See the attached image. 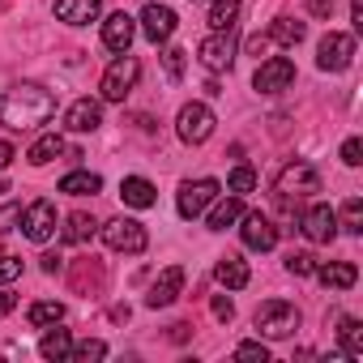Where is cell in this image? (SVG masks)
Here are the masks:
<instances>
[{
	"instance_id": "38",
	"label": "cell",
	"mask_w": 363,
	"mask_h": 363,
	"mask_svg": "<svg viewBox=\"0 0 363 363\" xmlns=\"http://www.w3.org/2000/svg\"><path fill=\"white\" fill-rule=\"evenodd\" d=\"M342 162H346V167H359V162H363V141H359V137H350V141L342 145Z\"/></svg>"
},
{
	"instance_id": "7",
	"label": "cell",
	"mask_w": 363,
	"mask_h": 363,
	"mask_svg": "<svg viewBox=\"0 0 363 363\" xmlns=\"http://www.w3.org/2000/svg\"><path fill=\"white\" fill-rule=\"evenodd\" d=\"M350 60H354V35L329 30L316 48V69L320 73H342V69H350Z\"/></svg>"
},
{
	"instance_id": "46",
	"label": "cell",
	"mask_w": 363,
	"mask_h": 363,
	"mask_svg": "<svg viewBox=\"0 0 363 363\" xmlns=\"http://www.w3.org/2000/svg\"><path fill=\"white\" fill-rule=\"evenodd\" d=\"M13 303H18V299H13V291H0V316L13 312Z\"/></svg>"
},
{
	"instance_id": "17",
	"label": "cell",
	"mask_w": 363,
	"mask_h": 363,
	"mask_svg": "<svg viewBox=\"0 0 363 363\" xmlns=\"http://www.w3.org/2000/svg\"><path fill=\"white\" fill-rule=\"evenodd\" d=\"M133 35H137V22H133L124 9H120V13H111V18L103 22V48H107V52H128Z\"/></svg>"
},
{
	"instance_id": "20",
	"label": "cell",
	"mask_w": 363,
	"mask_h": 363,
	"mask_svg": "<svg viewBox=\"0 0 363 363\" xmlns=\"http://www.w3.org/2000/svg\"><path fill=\"white\" fill-rule=\"evenodd\" d=\"M120 197H124V206H133V210H150L158 197H154V184L150 179H141V175H128L124 184H120Z\"/></svg>"
},
{
	"instance_id": "16",
	"label": "cell",
	"mask_w": 363,
	"mask_h": 363,
	"mask_svg": "<svg viewBox=\"0 0 363 363\" xmlns=\"http://www.w3.org/2000/svg\"><path fill=\"white\" fill-rule=\"evenodd\" d=\"M103 124V103L99 99H77L69 111H65V128L69 133H94Z\"/></svg>"
},
{
	"instance_id": "33",
	"label": "cell",
	"mask_w": 363,
	"mask_h": 363,
	"mask_svg": "<svg viewBox=\"0 0 363 363\" xmlns=\"http://www.w3.org/2000/svg\"><path fill=\"white\" fill-rule=\"evenodd\" d=\"M227 189H231L235 197L252 193V189H257V171H252V167H235V171H231V179H227Z\"/></svg>"
},
{
	"instance_id": "5",
	"label": "cell",
	"mask_w": 363,
	"mask_h": 363,
	"mask_svg": "<svg viewBox=\"0 0 363 363\" xmlns=\"http://www.w3.org/2000/svg\"><path fill=\"white\" fill-rule=\"evenodd\" d=\"M218 193H223L218 179H189V184H179V197H175L179 218H189V223H193V218H201Z\"/></svg>"
},
{
	"instance_id": "41",
	"label": "cell",
	"mask_w": 363,
	"mask_h": 363,
	"mask_svg": "<svg viewBox=\"0 0 363 363\" xmlns=\"http://www.w3.org/2000/svg\"><path fill=\"white\" fill-rule=\"evenodd\" d=\"M13 223H22V206H5V210H0V231H9Z\"/></svg>"
},
{
	"instance_id": "42",
	"label": "cell",
	"mask_w": 363,
	"mask_h": 363,
	"mask_svg": "<svg viewBox=\"0 0 363 363\" xmlns=\"http://www.w3.org/2000/svg\"><path fill=\"white\" fill-rule=\"evenodd\" d=\"M308 13L312 18H329L333 13V0H308Z\"/></svg>"
},
{
	"instance_id": "26",
	"label": "cell",
	"mask_w": 363,
	"mask_h": 363,
	"mask_svg": "<svg viewBox=\"0 0 363 363\" xmlns=\"http://www.w3.org/2000/svg\"><path fill=\"white\" fill-rule=\"evenodd\" d=\"M303 35H308V26L295 18H274V26H269V43H282V48L303 43Z\"/></svg>"
},
{
	"instance_id": "10",
	"label": "cell",
	"mask_w": 363,
	"mask_h": 363,
	"mask_svg": "<svg viewBox=\"0 0 363 363\" xmlns=\"http://www.w3.org/2000/svg\"><path fill=\"white\" fill-rule=\"evenodd\" d=\"M240 223H244V227H240V235H244V244H248L252 252H269V248L278 244V227H274L261 210H244V214H240Z\"/></svg>"
},
{
	"instance_id": "3",
	"label": "cell",
	"mask_w": 363,
	"mask_h": 363,
	"mask_svg": "<svg viewBox=\"0 0 363 363\" xmlns=\"http://www.w3.org/2000/svg\"><path fill=\"white\" fill-rule=\"evenodd\" d=\"M252 325H257L261 337H291V333L299 329V308L286 303V299H265V303L257 308Z\"/></svg>"
},
{
	"instance_id": "1",
	"label": "cell",
	"mask_w": 363,
	"mask_h": 363,
	"mask_svg": "<svg viewBox=\"0 0 363 363\" xmlns=\"http://www.w3.org/2000/svg\"><path fill=\"white\" fill-rule=\"evenodd\" d=\"M56 116V99L52 90H43L39 82H18L9 90H0V124L5 128H39Z\"/></svg>"
},
{
	"instance_id": "9",
	"label": "cell",
	"mask_w": 363,
	"mask_h": 363,
	"mask_svg": "<svg viewBox=\"0 0 363 363\" xmlns=\"http://www.w3.org/2000/svg\"><path fill=\"white\" fill-rule=\"evenodd\" d=\"M252 86H257V94H282V90L295 86V65H291L286 56H269V60L257 69Z\"/></svg>"
},
{
	"instance_id": "4",
	"label": "cell",
	"mask_w": 363,
	"mask_h": 363,
	"mask_svg": "<svg viewBox=\"0 0 363 363\" xmlns=\"http://www.w3.org/2000/svg\"><path fill=\"white\" fill-rule=\"evenodd\" d=\"M137 77H141V65H137V56L120 52V56H116V60L107 65V73H103L99 90H103V99H107V103H124V99L133 94Z\"/></svg>"
},
{
	"instance_id": "31",
	"label": "cell",
	"mask_w": 363,
	"mask_h": 363,
	"mask_svg": "<svg viewBox=\"0 0 363 363\" xmlns=\"http://www.w3.org/2000/svg\"><path fill=\"white\" fill-rule=\"evenodd\" d=\"M337 227H346L350 235H363V201H359V197H346V206H342V218H337Z\"/></svg>"
},
{
	"instance_id": "13",
	"label": "cell",
	"mask_w": 363,
	"mask_h": 363,
	"mask_svg": "<svg viewBox=\"0 0 363 363\" xmlns=\"http://www.w3.org/2000/svg\"><path fill=\"white\" fill-rule=\"evenodd\" d=\"M22 227H26V240L30 244H48L56 235V206L52 201H35L26 214H22Z\"/></svg>"
},
{
	"instance_id": "25",
	"label": "cell",
	"mask_w": 363,
	"mask_h": 363,
	"mask_svg": "<svg viewBox=\"0 0 363 363\" xmlns=\"http://www.w3.org/2000/svg\"><path fill=\"white\" fill-rule=\"evenodd\" d=\"M337 342H342V354H346V359H363V325H359L354 316H342Z\"/></svg>"
},
{
	"instance_id": "35",
	"label": "cell",
	"mask_w": 363,
	"mask_h": 363,
	"mask_svg": "<svg viewBox=\"0 0 363 363\" xmlns=\"http://www.w3.org/2000/svg\"><path fill=\"white\" fill-rule=\"evenodd\" d=\"M312 269H316V257H312V252H291V257H286V274L308 278Z\"/></svg>"
},
{
	"instance_id": "19",
	"label": "cell",
	"mask_w": 363,
	"mask_h": 363,
	"mask_svg": "<svg viewBox=\"0 0 363 363\" xmlns=\"http://www.w3.org/2000/svg\"><path fill=\"white\" fill-rule=\"evenodd\" d=\"M99 13H103L99 0H56V18L69 26H90Z\"/></svg>"
},
{
	"instance_id": "34",
	"label": "cell",
	"mask_w": 363,
	"mask_h": 363,
	"mask_svg": "<svg viewBox=\"0 0 363 363\" xmlns=\"http://www.w3.org/2000/svg\"><path fill=\"white\" fill-rule=\"evenodd\" d=\"M184 60H189V52H184V48H167V52H162V69H167V77H171V82L184 77Z\"/></svg>"
},
{
	"instance_id": "36",
	"label": "cell",
	"mask_w": 363,
	"mask_h": 363,
	"mask_svg": "<svg viewBox=\"0 0 363 363\" xmlns=\"http://www.w3.org/2000/svg\"><path fill=\"white\" fill-rule=\"evenodd\" d=\"M235 359H248V363H269V350H265V342H240V346H235Z\"/></svg>"
},
{
	"instance_id": "37",
	"label": "cell",
	"mask_w": 363,
	"mask_h": 363,
	"mask_svg": "<svg viewBox=\"0 0 363 363\" xmlns=\"http://www.w3.org/2000/svg\"><path fill=\"white\" fill-rule=\"evenodd\" d=\"M22 274V257H5L0 252V282H13Z\"/></svg>"
},
{
	"instance_id": "40",
	"label": "cell",
	"mask_w": 363,
	"mask_h": 363,
	"mask_svg": "<svg viewBox=\"0 0 363 363\" xmlns=\"http://www.w3.org/2000/svg\"><path fill=\"white\" fill-rule=\"evenodd\" d=\"M244 48H248V56H257V60H261V56L269 52V35H252V39H248Z\"/></svg>"
},
{
	"instance_id": "14",
	"label": "cell",
	"mask_w": 363,
	"mask_h": 363,
	"mask_svg": "<svg viewBox=\"0 0 363 363\" xmlns=\"http://www.w3.org/2000/svg\"><path fill=\"white\" fill-rule=\"evenodd\" d=\"M175 9H167V5H145L141 9V35L150 39V43H167L171 35H175Z\"/></svg>"
},
{
	"instance_id": "45",
	"label": "cell",
	"mask_w": 363,
	"mask_h": 363,
	"mask_svg": "<svg viewBox=\"0 0 363 363\" xmlns=\"http://www.w3.org/2000/svg\"><path fill=\"white\" fill-rule=\"evenodd\" d=\"M9 162H13V145H9V141H0V171H5Z\"/></svg>"
},
{
	"instance_id": "39",
	"label": "cell",
	"mask_w": 363,
	"mask_h": 363,
	"mask_svg": "<svg viewBox=\"0 0 363 363\" xmlns=\"http://www.w3.org/2000/svg\"><path fill=\"white\" fill-rule=\"evenodd\" d=\"M210 308H214V316H218V320H231V316H235V303H231L227 295H214V299H210Z\"/></svg>"
},
{
	"instance_id": "24",
	"label": "cell",
	"mask_w": 363,
	"mask_h": 363,
	"mask_svg": "<svg viewBox=\"0 0 363 363\" xmlns=\"http://www.w3.org/2000/svg\"><path fill=\"white\" fill-rule=\"evenodd\" d=\"M60 154H65V137H60V133H43V137L26 150V158H30L35 167H48V162L60 158Z\"/></svg>"
},
{
	"instance_id": "23",
	"label": "cell",
	"mask_w": 363,
	"mask_h": 363,
	"mask_svg": "<svg viewBox=\"0 0 363 363\" xmlns=\"http://www.w3.org/2000/svg\"><path fill=\"white\" fill-rule=\"evenodd\" d=\"M99 189H103V175H94V171H69L60 179V193H69V197H90Z\"/></svg>"
},
{
	"instance_id": "21",
	"label": "cell",
	"mask_w": 363,
	"mask_h": 363,
	"mask_svg": "<svg viewBox=\"0 0 363 363\" xmlns=\"http://www.w3.org/2000/svg\"><path fill=\"white\" fill-rule=\"evenodd\" d=\"M214 278H218V282H223L227 291H244L252 274H248V265H244L240 257H223V261L214 265Z\"/></svg>"
},
{
	"instance_id": "15",
	"label": "cell",
	"mask_w": 363,
	"mask_h": 363,
	"mask_svg": "<svg viewBox=\"0 0 363 363\" xmlns=\"http://www.w3.org/2000/svg\"><path fill=\"white\" fill-rule=\"evenodd\" d=\"M299 227H303V235H308L312 244H333V235H337V210L312 206V210L299 218Z\"/></svg>"
},
{
	"instance_id": "22",
	"label": "cell",
	"mask_w": 363,
	"mask_h": 363,
	"mask_svg": "<svg viewBox=\"0 0 363 363\" xmlns=\"http://www.w3.org/2000/svg\"><path fill=\"white\" fill-rule=\"evenodd\" d=\"M69 350H73L69 329H48V333H43V342H39V354H43L48 363H65V359H69Z\"/></svg>"
},
{
	"instance_id": "11",
	"label": "cell",
	"mask_w": 363,
	"mask_h": 363,
	"mask_svg": "<svg viewBox=\"0 0 363 363\" xmlns=\"http://www.w3.org/2000/svg\"><path fill=\"white\" fill-rule=\"evenodd\" d=\"M197 56H201V65H206L210 73L231 69V60H235V39H231V30H214L210 39H201Z\"/></svg>"
},
{
	"instance_id": "28",
	"label": "cell",
	"mask_w": 363,
	"mask_h": 363,
	"mask_svg": "<svg viewBox=\"0 0 363 363\" xmlns=\"http://www.w3.org/2000/svg\"><path fill=\"white\" fill-rule=\"evenodd\" d=\"M240 0H210V30H235Z\"/></svg>"
},
{
	"instance_id": "44",
	"label": "cell",
	"mask_w": 363,
	"mask_h": 363,
	"mask_svg": "<svg viewBox=\"0 0 363 363\" xmlns=\"http://www.w3.org/2000/svg\"><path fill=\"white\" fill-rule=\"evenodd\" d=\"M350 22L354 30H363V0H350Z\"/></svg>"
},
{
	"instance_id": "18",
	"label": "cell",
	"mask_w": 363,
	"mask_h": 363,
	"mask_svg": "<svg viewBox=\"0 0 363 363\" xmlns=\"http://www.w3.org/2000/svg\"><path fill=\"white\" fill-rule=\"evenodd\" d=\"M312 274H316L320 286H329V291H350V286L359 282V269H354L350 261H329V265H316Z\"/></svg>"
},
{
	"instance_id": "12",
	"label": "cell",
	"mask_w": 363,
	"mask_h": 363,
	"mask_svg": "<svg viewBox=\"0 0 363 363\" xmlns=\"http://www.w3.org/2000/svg\"><path fill=\"white\" fill-rule=\"evenodd\" d=\"M179 291H184V265H167V269L154 278V286H150V295H145V308H171V303L179 299Z\"/></svg>"
},
{
	"instance_id": "27",
	"label": "cell",
	"mask_w": 363,
	"mask_h": 363,
	"mask_svg": "<svg viewBox=\"0 0 363 363\" xmlns=\"http://www.w3.org/2000/svg\"><path fill=\"white\" fill-rule=\"evenodd\" d=\"M240 214H244V197H227V201H218V206L210 210V231H227V227H235Z\"/></svg>"
},
{
	"instance_id": "2",
	"label": "cell",
	"mask_w": 363,
	"mask_h": 363,
	"mask_svg": "<svg viewBox=\"0 0 363 363\" xmlns=\"http://www.w3.org/2000/svg\"><path fill=\"white\" fill-rule=\"evenodd\" d=\"M274 193H278V206H291V201H303V197H316L320 193V171L312 162H286L274 179Z\"/></svg>"
},
{
	"instance_id": "43",
	"label": "cell",
	"mask_w": 363,
	"mask_h": 363,
	"mask_svg": "<svg viewBox=\"0 0 363 363\" xmlns=\"http://www.w3.org/2000/svg\"><path fill=\"white\" fill-rule=\"evenodd\" d=\"M39 261H43V274H60V269H65V261H60L56 252H48V257H39Z\"/></svg>"
},
{
	"instance_id": "8",
	"label": "cell",
	"mask_w": 363,
	"mask_h": 363,
	"mask_svg": "<svg viewBox=\"0 0 363 363\" xmlns=\"http://www.w3.org/2000/svg\"><path fill=\"white\" fill-rule=\"evenodd\" d=\"M103 244L111 248V252H145V244H150V235H145V227L137 223V218H111L107 227H103Z\"/></svg>"
},
{
	"instance_id": "6",
	"label": "cell",
	"mask_w": 363,
	"mask_h": 363,
	"mask_svg": "<svg viewBox=\"0 0 363 363\" xmlns=\"http://www.w3.org/2000/svg\"><path fill=\"white\" fill-rule=\"evenodd\" d=\"M214 124L218 120H214V111L206 103H184V107H179V116H175V133H179V141H189V145L210 141Z\"/></svg>"
},
{
	"instance_id": "32",
	"label": "cell",
	"mask_w": 363,
	"mask_h": 363,
	"mask_svg": "<svg viewBox=\"0 0 363 363\" xmlns=\"http://www.w3.org/2000/svg\"><path fill=\"white\" fill-rule=\"evenodd\" d=\"M69 359H73V363H94V359H107V342L86 337V342H77V346L69 350Z\"/></svg>"
},
{
	"instance_id": "29",
	"label": "cell",
	"mask_w": 363,
	"mask_h": 363,
	"mask_svg": "<svg viewBox=\"0 0 363 363\" xmlns=\"http://www.w3.org/2000/svg\"><path fill=\"white\" fill-rule=\"evenodd\" d=\"M60 320H65V303H56V299H39V303H30V325H35V329L60 325Z\"/></svg>"
},
{
	"instance_id": "30",
	"label": "cell",
	"mask_w": 363,
	"mask_h": 363,
	"mask_svg": "<svg viewBox=\"0 0 363 363\" xmlns=\"http://www.w3.org/2000/svg\"><path fill=\"white\" fill-rule=\"evenodd\" d=\"M94 235V218L90 214H69V223H65V244H86Z\"/></svg>"
}]
</instances>
